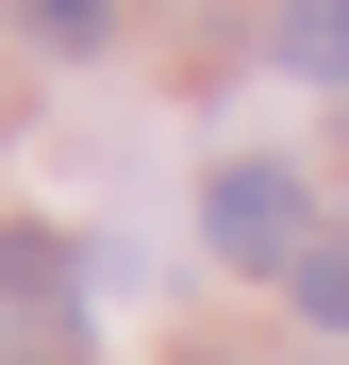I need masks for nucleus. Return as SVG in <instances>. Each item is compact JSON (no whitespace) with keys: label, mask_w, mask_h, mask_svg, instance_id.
I'll use <instances>...</instances> for the list:
<instances>
[{"label":"nucleus","mask_w":349,"mask_h":365,"mask_svg":"<svg viewBox=\"0 0 349 365\" xmlns=\"http://www.w3.org/2000/svg\"><path fill=\"white\" fill-rule=\"evenodd\" d=\"M283 67H300V83H349V0H283Z\"/></svg>","instance_id":"obj_3"},{"label":"nucleus","mask_w":349,"mask_h":365,"mask_svg":"<svg viewBox=\"0 0 349 365\" xmlns=\"http://www.w3.org/2000/svg\"><path fill=\"white\" fill-rule=\"evenodd\" d=\"M200 232H216V266H300L316 250V200H300V166H216Z\"/></svg>","instance_id":"obj_1"},{"label":"nucleus","mask_w":349,"mask_h":365,"mask_svg":"<svg viewBox=\"0 0 349 365\" xmlns=\"http://www.w3.org/2000/svg\"><path fill=\"white\" fill-rule=\"evenodd\" d=\"M17 17H34L50 50H100V17H116V0H17Z\"/></svg>","instance_id":"obj_5"},{"label":"nucleus","mask_w":349,"mask_h":365,"mask_svg":"<svg viewBox=\"0 0 349 365\" xmlns=\"http://www.w3.org/2000/svg\"><path fill=\"white\" fill-rule=\"evenodd\" d=\"M283 282H300V316H316V332H349V232H316Z\"/></svg>","instance_id":"obj_4"},{"label":"nucleus","mask_w":349,"mask_h":365,"mask_svg":"<svg viewBox=\"0 0 349 365\" xmlns=\"http://www.w3.org/2000/svg\"><path fill=\"white\" fill-rule=\"evenodd\" d=\"M67 299H84V266H67V232H0V316H67Z\"/></svg>","instance_id":"obj_2"}]
</instances>
